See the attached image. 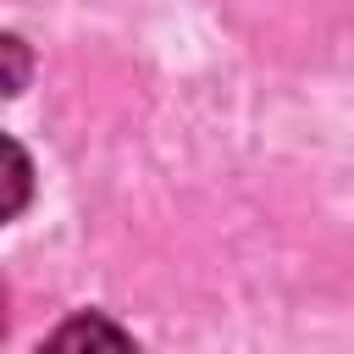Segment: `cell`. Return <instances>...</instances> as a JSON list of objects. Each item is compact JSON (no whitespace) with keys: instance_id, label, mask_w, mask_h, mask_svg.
Instances as JSON below:
<instances>
[{"instance_id":"1","label":"cell","mask_w":354,"mask_h":354,"mask_svg":"<svg viewBox=\"0 0 354 354\" xmlns=\"http://www.w3.org/2000/svg\"><path fill=\"white\" fill-rule=\"evenodd\" d=\"M39 354H138V348H133V337L116 321H105V315H72V321H61L44 337Z\"/></svg>"},{"instance_id":"2","label":"cell","mask_w":354,"mask_h":354,"mask_svg":"<svg viewBox=\"0 0 354 354\" xmlns=\"http://www.w3.org/2000/svg\"><path fill=\"white\" fill-rule=\"evenodd\" d=\"M6 155H11V210L22 205V188H28V166H22V149L17 144H6Z\"/></svg>"}]
</instances>
